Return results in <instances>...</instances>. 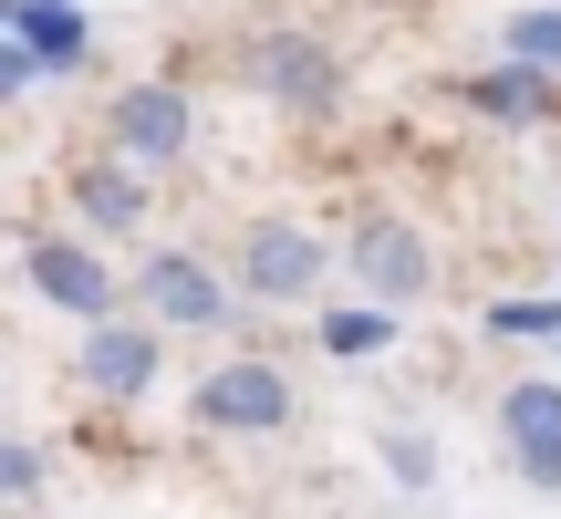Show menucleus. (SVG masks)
<instances>
[{"label":"nucleus","instance_id":"1","mask_svg":"<svg viewBox=\"0 0 561 519\" xmlns=\"http://www.w3.org/2000/svg\"><path fill=\"white\" fill-rule=\"evenodd\" d=\"M322 270H333V250H322L301 219H250V229H240V291H250V301L301 312V301L322 291Z\"/></svg>","mask_w":561,"mask_h":519},{"label":"nucleus","instance_id":"2","mask_svg":"<svg viewBox=\"0 0 561 519\" xmlns=\"http://www.w3.org/2000/svg\"><path fill=\"white\" fill-rule=\"evenodd\" d=\"M343 260H354V280H364L375 312H405V301H426V280H437V250H426L416 219H364Z\"/></svg>","mask_w":561,"mask_h":519},{"label":"nucleus","instance_id":"3","mask_svg":"<svg viewBox=\"0 0 561 519\" xmlns=\"http://www.w3.org/2000/svg\"><path fill=\"white\" fill-rule=\"evenodd\" d=\"M219 312H229V291H219V270H208L198 250L136 260V322H157V333H208Z\"/></svg>","mask_w":561,"mask_h":519},{"label":"nucleus","instance_id":"4","mask_svg":"<svg viewBox=\"0 0 561 519\" xmlns=\"http://www.w3.org/2000/svg\"><path fill=\"white\" fill-rule=\"evenodd\" d=\"M187 405H198V426H219V437H271V426H291V374H280V364H208Z\"/></svg>","mask_w":561,"mask_h":519},{"label":"nucleus","instance_id":"5","mask_svg":"<svg viewBox=\"0 0 561 519\" xmlns=\"http://www.w3.org/2000/svg\"><path fill=\"white\" fill-rule=\"evenodd\" d=\"M250 73H261V94L280 104V115H333V104H343V62L322 53L312 32H271V42H250Z\"/></svg>","mask_w":561,"mask_h":519},{"label":"nucleus","instance_id":"6","mask_svg":"<svg viewBox=\"0 0 561 519\" xmlns=\"http://www.w3.org/2000/svg\"><path fill=\"white\" fill-rule=\"evenodd\" d=\"M83 384H94L104 405H136L146 384L167 374V343H157V322H94L83 333V364H73Z\"/></svg>","mask_w":561,"mask_h":519},{"label":"nucleus","instance_id":"7","mask_svg":"<svg viewBox=\"0 0 561 519\" xmlns=\"http://www.w3.org/2000/svg\"><path fill=\"white\" fill-rule=\"evenodd\" d=\"M500 447H510V468H520L530 488H561V384L551 374H530V384L500 395Z\"/></svg>","mask_w":561,"mask_h":519},{"label":"nucleus","instance_id":"8","mask_svg":"<svg viewBox=\"0 0 561 519\" xmlns=\"http://www.w3.org/2000/svg\"><path fill=\"white\" fill-rule=\"evenodd\" d=\"M187 125H198L187 115V83H125L115 94V157L146 177V166H167L187 146Z\"/></svg>","mask_w":561,"mask_h":519},{"label":"nucleus","instance_id":"9","mask_svg":"<svg viewBox=\"0 0 561 519\" xmlns=\"http://www.w3.org/2000/svg\"><path fill=\"white\" fill-rule=\"evenodd\" d=\"M32 291L53 301V312H73V322H104L115 280H104V260L83 240H53V229H42V240H32Z\"/></svg>","mask_w":561,"mask_h":519},{"label":"nucleus","instance_id":"10","mask_svg":"<svg viewBox=\"0 0 561 519\" xmlns=\"http://www.w3.org/2000/svg\"><path fill=\"white\" fill-rule=\"evenodd\" d=\"M73 219L83 229H104V240H125V229H136L146 219V177H136V166H73Z\"/></svg>","mask_w":561,"mask_h":519},{"label":"nucleus","instance_id":"11","mask_svg":"<svg viewBox=\"0 0 561 519\" xmlns=\"http://www.w3.org/2000/svg\"><path fill=\"white\" fill-rule=\"evenodd\" d=\"M21 42H32L42 73H73V62H83V21L73 11H21Z\"/></svg>","mask_w":561,"mask_h":519},{"label":"nucleus","instance_id":"12","mask_svg":"<svg viewBox=\"0 0 561 519\" xmlns=\"http://www.w3.org/2000/svg\"><path fill=\"white\" fill-rule=\"evenodd\" d=\"M468 104H479V115H541V104H551V83L510 62V73H479V83H468Z\"/></svg>","mask_w":561,"mask_h":519},{"label":"nucleus","instance_id":"13","mask_svg":"<svg viewBox=\"0 0 561 519\" xmlns=\"http://www.w3.org/2000/svg\"><path fill=\"white\" fill-rule=\"evenodd\" d=\"M510 62H520V73H561V11H520L510 21Z\"/></svg>","mask_w":561,"mask_h":519},{"label":"nucleus","instance_id":"14","mask_svg":"<svg viewBox=\"0 0 561 519\" xmlns=\"http://www.w3.org/2000/svg\"><path fill=\"white\" fill-rule=\"evenodd\" d=\"M385 478L396 488H437V437H426V426H385Z\"/></svg>","mask_w":561,"mask_h":519},{"label":"nucleus","instance_id":"15","mask_svg":"<svg viewBox=\"0 0 561 519\" xmlns=\"http://www.w3.org/2000/svg\"><path fill=\"white\" fill-rule=\"evenodd\" d=\"M42 478H53V458H42L32 437H0V509H21Z\"/></svg>","mask_w":561,"mask_h":519},{"label":"nucleus","instance_id":"16","mask_svg":"<svg viewBox=\"0 0 561 519\" xmlns=\"http://www.w3.org/2000/svg\"><path fill=\"white\" fill-rule=\"evenodd\" d=\"M385 333H396V312H333V322H322L333 354H364V343H385Z\"/></svg>","mask_w":561,"mask_h":519},{"label":"nucleus","instance_id":"17","mask_svg":"<svg viewBox=\"0 0 561 519\" xmlns=\"http://www.w3.org/2000/svg\"><path fill=\"white\" fill-rule=\"evenodd\" d=\"M32 73H42V62H32V42H21V32H0V104H11Z\"/></svg>","mask_w":561,"mask_h":519},{"label":"nucleus","instance_id":"18","mask_svg":"<svg viewBox=\"0 0 561 519\" xmlns=\"http://www.w3.org/2000/svg\"><path fill=\"white\" fill-rule=\"evenodd\" d=\"M0 32H11V0H0Z\"/></svg>","mask_w":561,"mask_h":519}]
</instances>
